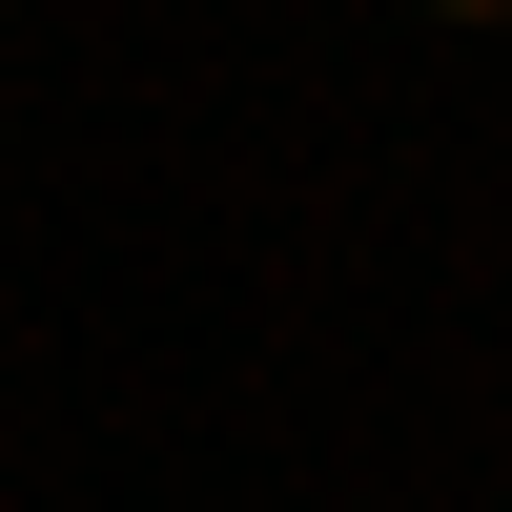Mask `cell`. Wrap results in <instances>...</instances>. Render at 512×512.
Listing matches in <instances>:
<instances>
[{"instance_id":"cell-1","label":"cell","mask_w":512,"mask_h":512,"mask_svg":"<svg viewBox=\"0 0 512 512\" xmlns=\"http://www.w3.org/2000/svg\"><path fill=\"white\" fill-rule=\"evenodd\" d=\"M431 21H512V0H431Z\"/></svg>"}]
</instances>
